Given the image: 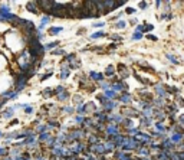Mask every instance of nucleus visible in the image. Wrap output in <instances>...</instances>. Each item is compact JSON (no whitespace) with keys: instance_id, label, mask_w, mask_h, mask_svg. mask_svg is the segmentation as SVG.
<instances>
[{"instance_id":"1","label":"nucleus","mask_w":184,"mask_h":160,"mask_svg":"<svg viewBox=\"0 0 184 160\" xmlns=\"http://www.w3.org/2000/svg\"><path fill=\"white\" fill-rule=\"evenodd\" d=\"M61 30H62V28H50V33H53V35H55V33H59Z\"/></svg>"}]
</instances>
